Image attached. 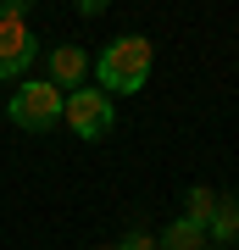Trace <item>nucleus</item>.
<instances>
[{
	"instance_id": "7",
	"label": "nucleus",
	"mask_w": 239,
	"mask_h": 250,
	"mask_svg": "<svg viewBox=\"0 0 239 250\" xmlns=\"http://www.w3.org/2000/svg\"><path fill=\"white\" fill-rule=\"evenodd\" d=\"M156 250H206V228H195L189 217H178L156 233Z\"/></svg>"
},
{
	"instance_id": "2",
	"label": "nucleus",
	"mask_w": 239,
	"mask_h": 250,
	"mask_svg": "<svg viewBox=\"0 0 239 250\" xmlns=\"http://www.w3.org/2000/svg\"><path fill=\"white\" fill-rule=\"evenodd\" d=\"M62 111H67V95L56 89L50 78H22L17 89H11V106H6V117L22 134H50V128H62Z\"/></svg>"
},
{
	"instance_id": "9",
	"label": "nucleus",
	"mask_w": 239,
	"mask_h": 250,
	"mask_svg": "<svg viewBox=\"0 0 239 250\" xmlns=\"http://www.w3.org/2000/svg\"><path fill=\"white\" fill-rule=\"evenodd\" d=\"M111 250H156V239H151L145 228H133V233H123V239H117Z\"/></svg>"
},
{
	"instance_id": "3",
	"label": "nucleus",
	"mask_w": 239,
	"mask_h": 250,
	"mask_svg": "<svg viewBox=\"0 0 239 250\" xmlns=\"http://www.w3.org/2000/svg\"><path fill=\"white\" fill-rule=\"evenodd\" d=\"M39 62V34L28 28V0H11L0 11V83H22Z\"/></svg>"
},
{
	"instance_id": "4",
	"label": "nucleus",
	"mask_w": 239,
	"mask_h": 250,
	"mask_svg": "<svg viewBox=\"0 0 239 250\" xmlns=\"http://www.w3.org/2000/svg\"><path fill=\"white\" fill-rule=\"evenodd\" d=\"M62 123H67L78 139L95 145V139H106L111 128H117V106H111V95H106V89H72V95H67Z\"/></svg>"
},
{
	"instance_id": "6",
	"label": "nucleus",
	"mask_w": 239,
	"mask_h": 250,
	"mask_svg": "<svg viewBox=\"0 0 239 250\" xmlns=\"http://www.w3.org/2000/svg\"><path fill=\"white\" fill-rule=\"evenodd\" d=\"M206 239H217V245L239 239V195H217V211H212V223H206Z\"/></svg>"
},
{
	"instance_id": "1",
	"label": "nucleus",
	"mask_w": 239,
	"mask_h": 250,
	"mask_svg": "<svg viewBox=\"0 0 239 250\" xmlns=\"http://www.w3.org/2000/svg\"><path fill=\"white\" fill-rule=\"evenodd\" d=\"M151 62H156V45L145 34L111 39V45L100 50V62H95V89H106V95H139L145 83H151Z\"/></svg>"
},
{
	"instance_id": "8",
	"label": "nucleus",
	"mask_w": 239,
	"mask_h": 250,
	"mask_svg": "<svg viewBox=\"0 0 239 250\" xmlns=\"http://www.w3.org/2000/svg\"><path fill=\"white\" fill-rule=\"evenodd\" d=\"M212 211H217V189L195 184V189H189V195H184V217H189V223H195V228H206V223H212Z\"/></svg>"
},
{
	"instance_id": "5",
	"label": "nucleus",
	"mask_w": 239,
	"mask_h": 250,
	"mask_svg": "<svg viewBox=\"0 0 239 250\" xmlns=\"http://www.w3.org/2000/svg\"><path fill=\"white\" fill-rule=\"evenodd\" d=\"M84 72H89V50L84 45H56L50 50V83L56 89H84Z\"/></svg>"
},
{
	"instance_id": "10",
	"label": "nucleus",
	"mask_w": 239,
	"mask_h": 250,
	"mask_svg": "<svg viewBox=\"0 0 239 250\" xmlns=\"http://www.w3.org/2000/svg\"><path fill=\"white\" fill-rule=\"evenodd\" d=\"M100 250H106V245H100Z\"/></svg>"
}]
</instances>
